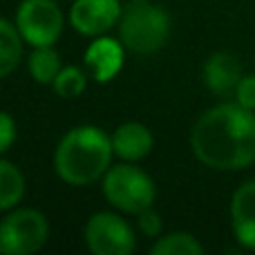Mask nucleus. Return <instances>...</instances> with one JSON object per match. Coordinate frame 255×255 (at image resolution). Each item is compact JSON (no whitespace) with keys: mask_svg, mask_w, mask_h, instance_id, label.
Returning <instances> with one entry per match:
<instances>
[{"mask_svg":"<svg viewBox=\"0 0 255 255\" xmlns=\"http://www.w3.org/2000/svg\"><path fill=\"white\" fill-rule=\"evenodd\" d=\"M190 150L213 170H244L255 163V110L220 103L206 110L190 132Z\"/></svg>","mask_w":255,"mask_h":255,"instance_id":"f257e3e1","label":"nucleus"},{"mask_svg":"<svg viewBox=\"0 0 255 255\" xmlns=\"http://www.w3.org/2000/svg\"><path fill=\"white\" fill-rule=\"evenodd\" d=\"M112 136L99 126H76L61 136L54 150V170L72 188H85L103 179L112 166Z\"/></svg>","mask_w":255,"mask_h":255,"instance_id":"f03ea898","label":"nucleus"},{"mask_svg":"<svg viewBox=\"0 0 255 255\" xmlns=\"http://www.w3.org/2000/svg\"><path fill=\"white\" fill-rule=\"evenodd\" d=\"M170 16L154 0H128L119 18V40L132 54H154L170 38Z\"/></svg>","mask_w":255,"mask_h":255,"instance_id":"7ed1b4c3","label":"nucleus"},{"mask_svg":"<svg viewBox=\"0 0 255 255\" xmlns=\"http://www.w3.org/2000/svg\"><path fill=\"white\" fill-rule=\"evenodd\" d=\"M101 181L103 197L115 211L124 215L136 217L141 211L152 206L157 199V186L152 177L132 161H119L117 166H110V170L103 175Z\"/></svg>","mask_w":255,"mask_h":255,"instance_id":"20e7f679","label":"nucleus"},{"mask_svg":"<svg viewBox=\"0 0 255 255\" xmlns=\"http://www.w3.org/2000/svg\"><path fill=\"white\" fill-rule=\"evenodd\" d=\"M49 240V220L38 208H11L0 220V253L31 255L38 253Z\"/></svg>","mask_w":255,"mask_h":255,"instance_id":"39448f33","label":"nucleus"},{"mask_svg":"<svg viewBox=\"0 0 255 255\" xmlns=\"http://www.w3.org/2000/svg\"><path fill=\"white\" fill-rule=\"evenodd\" d=\"M13 22L29 47H47L61 38L65 16L56 0H22Z\"/></svg>","mask_w":255,"mask_h":255,"instance_id":"423d86ee","label":"nucleus"},{"mask_svg":"<svg viewBox=\"0 0 255 255\" xmlns=\"http://www.w3.org/2000/svg\"><path fill=\"white\" fill-rule=\"evenodd\" d=\"M85 247L94 255H130L136 249L134 229L112 211H99L90 215L83 229Z\"/></svg>","mask_w":255,"mask_h":255,"instance_id":"0eeeda50","label":"nucleus"},{"mask_svg":"<svg viewBox=\"0 0 255 255\" xmlns=\"http://www.w3.org/2000/svg\"><path fill=\"white\" fill-rule=\"evenodd\" d=\"M121 0H74L70 7V25L81 36L97 38L119 25Z\"/></svg>","mask_w":255,"mask_h":255,"instance_id":"6e6552de","label":"nucleus"},{"mask_svg":"<svg viewBox=\"0 0 255 255\" xmlns=\"http://www.w3.org/2000/svg\"><path fill=\"white\" fill-rule=\"evenodd\" d=\"M83 63L88 67V74L97 83H110L119 76L126 63V47L119 38L110 36H97L92 43L85 47Z\"/></svg>","mask_w":255,"mask_h":255,"instance_id":"1a4fd4ad","label":"nucleus"},{"mask_svg":"<svg viewBox=\"0 0 255 255\" xmlns=\"http://www.w3.org/2000/svg\"><path fill=\"white\" fill-rule=\"evenodd\" d=\"M231 229L244 249L255 251V179L238 186L231 197Z\"/></svg>","mask_w":255,"mask_h":255,"instance_id":"9d476101","label":"nucleus"},{"mask_svg":"<svg viewBox=\"0 0 255 255\" xmlns=\"http://www.w3.org/2000/svg\"><path fill=\"white\" fill-rule=\"evenodd\" d=\"M112 150L119 161H141L145 159L154 148V136L148 126L139 124V121H128L121 124L112 132Z\"/></svg>","mask_w":255,"mask_h":255,"instance_id":"9b49d317","label":"nucleus"},{"mask_svg":"<svg viewBox=\"0 0 255 255\" xmlns=\"http://www.w3.org/2000/svg\"><path fill=\"white\" fill-rule=\"evenodd\" d=\"M202 79H204V85H206L213 94L224 97V94H229V92H235L240 79H242V70H240V63L235 61L233 54L215 52L204 63Z\"/></svg>","mask_w":255,"mask_h":255,"instance_id":"f8f14e48","label":"nucleus"},{"mask_svg":"<svg viewBox=\"0 0 255 255\" xmlns=\"http://www.w3.org/2000/svg\"><path fill=\"white\" fill-rule=\"evenodd\" d=\"M22 40L16 22L0 16V79H7L22 61Z\"/></svg>","mask_w":255,"mask_h":255,"instance_id":"ddd939ff","label":"nucleus"},{"mask_svg":"<svg viewBox=\"0 0 255 255\" xmlns=\"http://www.w3.org/2000/svg\"><path fill=\"white\" fill-rule=\"evenodd\" d=\"M25 175L13 161L0 157V213L16 208L25 197Z\"/></svg>","mask_w":255,"mask_h":255,"instance_id":"4468645a","label":"nucleus"},{"mask_svg":"<svg viewBox=\"0 0 255 255\" xmlns=\"http://www.w3.org/2000/svg\"><path fill=\"white\" fill-rule=\"evenodd\" d=\"M27 67H29V74L36 83L40 85H52L54 79L58 76V72L63 70L61 63V54L54 49V45L47 47H34L27 58Z\"/></svg>","mask_w":255,"mask_h":255,"instance_id":"2eb2a0df","label":"nucleus"},{"mask_svg":"<svg viewBox=\"0 0 255 255\" xmlns=\"http://www.w3.org/2000/svg\"><path fill=\"white\" fill-rule=\"evenodd\" d=\"M204 247L193 233L175 231L159 235L150 247V255H202Z\"/></svg>","mask_w":255,"mask_h":255,"instance_id":"dca6fc26","label":"nucleus"},{"mask_svg":"<svg viewBox=\"0 0 255 255\" xmlns=\"http://www.w3.org/2000/svg\"><path fill=\"white\" fill-rule=\"evenodd\" d=\"M52 88L61 99H76L88 88V74L79 65H63V70L54 79Z\"/></svg>","mask_w":255,"mask_h":255,"instance_id":"f3484780","label":"nucleus"},{"mask_svg":"<svg viewBox=\"0 0 255 255\" xmlns=\"http://www.w3.org/2000/svg\"><path fill=\"white\" fill-rule=\"evenodd\" d=\"M136 226H139V231L145 235V238L157 240L159 235H161V229H163L161 215L150 206V208H145V211H141L139 215H136Z\"/></svg>","mask_w":255,"mask_h":255,"instance_id":"a211bd4d","label":"nucleus"},{"mask_svg":"<svg viewBox=\"0 0 255 255\" xmlns=\"http://www.w3.org/2000/svg\"><path fill=\"white\" fill-rule=\"evenodd\" d=\"M16 141V121L9 112L0 110V157L7 152Z\"/></svg>","mask_w":255,"mask_h":255,"instance_id":"6ab92c4d","label":"nucleus"},{"mask_svg":"<svg viewBox=\"0 0 255 255\" xmlns=\"http://www.w3.org/2000/svg\"><path fill=\"white\" fill-rule=\"evenodd\" d=\"M235 101L249 110H255V74L240 79L238 88H235Z\"/></svg>","mask_w":255,"mask_h":255,"instance_id":"aec40b11","label":"nucleus"}]
</instances>
